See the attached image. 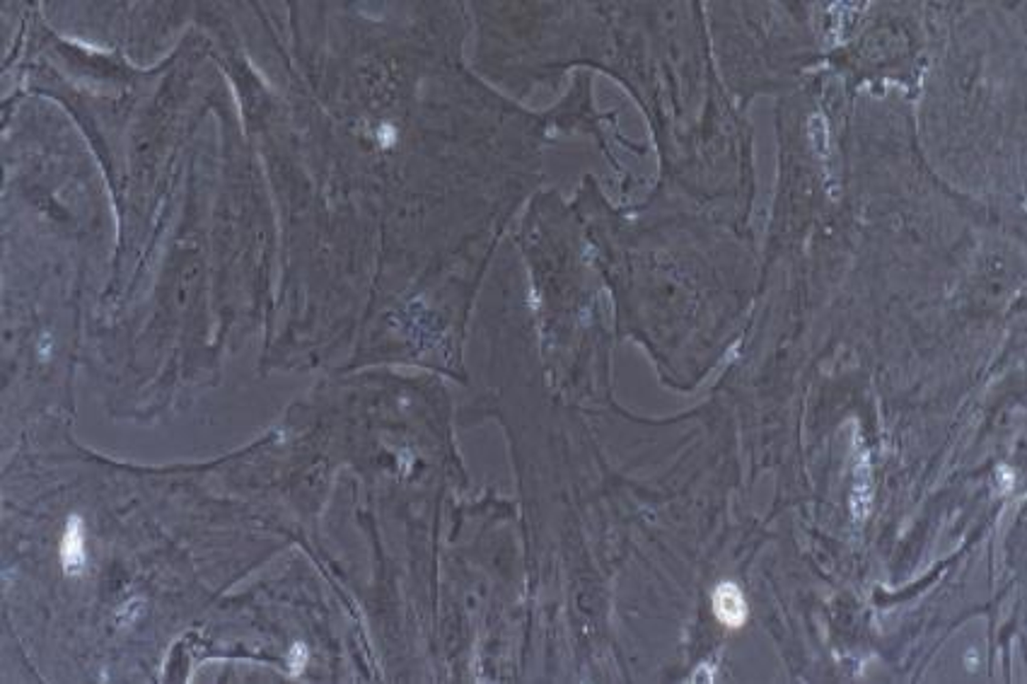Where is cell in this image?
Instances as JSON below:
<instances>
[{
    "label": "cell",
    "mask_w": 1027,
    "mask_h": 684,
    "mask_svg": "<svg viewBox=\"0 0 1027 684\" xmlns=\"http://www.w3.org/2000/svg\"><path fill=\"white\" fill-rule=\"evenodd\" d=\"M61 558H64L65 571H76L85 564V529L78 515L71 518L68 528H65L64 542H61Z\"/></svg>",
    "instance_id": "cell-2"
},
{
    "label": "cell",
    "mask_w": 1027,
    "mask_h": 684,
    "mask_svg": "<svg viewBox=\"0 0 1027 684\" xmlns=\"http://www.w3.org/2000/svg\"><path fill=\"white\" fill-rule=\"evenodd\" d=\"M711 602H713V614H716L718 621H720L723 627L728 629L745 627L750 607H747V599L745 595H742V590H740L735 583H720V586L713 590Z\"/></svg>",
    "instance_id": "cell-1"
},
{
    "label": "cell",
    "mask_w": 1027,
    "mask_h": 684,
    "mask_svg": "<svg viewBox=\"0 0 1027 684\" xmlns=\"http://www.w3.org/2000/svg\"><path fill=\"white\" fill-rule=\"evenodd\" d=\"M305 665V649H296L293 650V670H300Z\"/></svg>",
    "instance_id": "cell-3"
}]
</instances>
